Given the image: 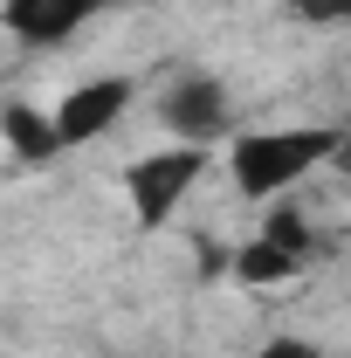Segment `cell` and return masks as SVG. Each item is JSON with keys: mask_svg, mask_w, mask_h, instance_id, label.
<instances>
[{"mask_svg": "<svg viewBox=\"0 0 351 358\" xmlns=\"http://www.w3.org/2000/svg\"><path fill=\"white\" fill-rule=\"evenodd\" d=\"M262 234H268V241H282V248H296V255H310V221L296 214V207H268Z\"/></svg>", "mask_w": 351, "mask_h": 358, "instance_id": "cell-8", "label": "cell"}, {"mask_svg": "<svg viewBox=\"0 0 351 358\" xmlns=\"http://www.w3.org/2000/svg\"><path fill=\"white\" fill-rule=\"evenodd\" d=\"M255 358H331L324 345H310V338H268Z\"/></svg>", "mask_w": 351, "mask_h": 358, "instance_id": "cell-9", "label": "cell"}, {"mask_svg": "<svg viewBox=\"0 0 351 358\" xmlns=\"http://www.w3.org/2000/svg\"><path fill=\"white\" fill-rule=\"evenodd\" d=\"M351 124H282V131H234L227 145V179L241 200L255 207H275L296 179H310L324 159L345 152Z\"/></svg>", "mask_w": 351, "mask_h": 358, "instance_id": "cell-1", "label": "cell"}, {"mask_svg": "<svg viewBox=\"0 0 351 358\" xmlns=\"http://www.w3.org/2000/svg\"><path fill=\"white\" fill-rule=\"evenodd\" d=\"M207 145H159V152H145L131 159V173H124V200H131V221L145 234H159V227L173 221L179 207H186V193H193V179L207 173Z\"/></svg>", "mask_w": 351, "mask_h": 358, "instance_id": "cell-2", "label": "cell"}, {"mask_svg": "<svg viewBox=\"0 0 351 358\" xmlns=\"http://www.w3.org/2000/svg\"><path fill=\"white\" fill-rule=\"evenodd\" d=\"M131 76H89L76 83L62 103H55V131H62V152H76V145H96V138L110 131L124 110H131Z\"/></svg>", "mask_w": 351, "mask_h": 358, "instance_id": "cell-4", "label": "cell"}, {"mask_svg": "<svg viewBox=\"0 0 351 358\" xmlns=\"http://www.w3.org/2000/svg\"><path fill=\"white\" fill-rule=\"evenodd\" d=\"M303 268L296 248H282V241H268V234H248L241 248H234V282H248V289H275V282H289Z\"/></svg>", "mask_w": 351, "mask_h": 358, "instance_id": "cell-7", "label": "cell"}, {"mask_svg": "<svg viewBox=\"0 0 351 358\" xmlns=\"http://www.w3.org/2000/svg\"><path fill=\"white\" fill-rule=\"evenodd\" d=\"M103 14V0H0V21L21 48H55L69 35H83Z\"/></svg>", "mask_w": 351, "mask_h": 358, "instance_id": "cell-5", "label": "cell"}, {"mask_svg": "<svg viewBox=\"0 0 351 358\" xmlns=\"http://www.w3.org/2000/svg\"><path fill=\"white\" fill-rule=\"evenodd\" d=\"M159 124L173 131V145H207V152H214L220 138H234V96H227L220 76L186 69V76L159 96Z\"/></svg>", "mask_w": 351, "mask_h": 358, "instance_id": "cell-3", "label": "cell"}, {"mask_svg": "<svg viewBox=\"0 0 351 358\" xmlns=\"http://www.w3.org/2000/svg\"><path fill=\"white\" fill-rule=\"evenodd\" d=\"M345 21H351V0H338V28H345Z\"/></svg>", "mask_w": 351, "mask_h": 358, "instance_id": "cell-10", "label": "cell"}, {"mask_svg": "<svg viewBox=\"0 0 351 358\" xmlns=\"http://www.w3.org/2000/svg\"><path fill=\"white\" fill-rule=\"evenodd\" d=\"M0 138H7V152H14L21 166H42V159L62 152L55 110H35V103H21V96H7V103H0Z\"/></svg>", "mask_w": 351, "mask_h": 358, "instance_id": "cell-6", "label": "cell"}]
</instances>
